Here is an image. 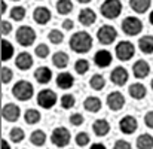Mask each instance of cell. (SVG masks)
Listing matches in <instances>:
<instances>
[{
    "instance_id": "1",
    "label": "cell",
    "mask_w": 153,
    "mask_h": 149,
    "mask_svg": "<svg viewBox=\"0 0 153 149\" xmlns=\"http://www.w3.org/2000/svg\"><path fill=\"white\" fill-rule=\"evenodd\" d=\"M92 37L89 33L80 30V31H76L71 37H70V49L74 51L76 54H86L89 52L91 48H92Z\"/></svg>"
},
{
    "instance_id": "2",
    "label": "cell",
    "mask_w": 153,
    "mask_h": 149,
    "mask_svg": "<svg viewBox=\"0 0 153 149\" xmlns=\"http://www.w3.org/2000/svg\"><path fill=\"white\" fill-rule=\"evenodd\" d=\"M12 94H13L15 99L19 100V101H28L34 94V88H33V85L28 81L21 79L12 87Z\"/></svg>"
},
{
    "instance_id": "3",
    "label": "cell",
    "mask_w": 153,
    "mask_h": 149,
    "mask_svg": "<svg viewBox=\"0 0 153 149\" xmlns=\"http://www.w3.org/2000/svg\"><path fill=\"white\" fill-rule=\"evenodd\" d=\"M122 12L120 0H104L100 7V13L107 19H116Z\"/></svg>"
},
{
    "instance_id": "4",
    "label": "cell",
    "mask_w": 153,
    "mask_h": 149,
    "mask_svg": "<svg viewBox=\"0 0 153 149\" xmlns=\"http://www.w3.org/2000/svg\"><path fill=\"white\" fill-rule=\"evenodd\" d=\"M15 37L21 46H31L36 40V31L30 25H21V27H18Z\"/></svg>"
},
{
    "instance_id": "5",
    "label": "cell",
    "mask_w": 153,
    "mask_h": 149,
    "mask_svg": "<svg viewBox=\"0 0 153 149\" xmlns=\"http://www.w3.org/2000/svg\"><path fill=\"white\" fill-rule=\"evenodd\" d=\"M122 30L128 36H137L143 31V22L137 16H126L122 21Z\"/></svg>"
},
{
    "instance_id": "6",
    "label": "cell",
    "mask_w": 153,
    "mask_h": 149,
    "mask_svg": "<svg viewBox=\"0 0 153 149\" xmlns=\"http://www.w3.org/2000/svg\"><path fill=\"white\" fill-rule=\"evenodd\" d=\"M71 140V134L65 127H56L53 128L51 134V142L56 146V148H64L70 143Z\"/></svg>"
},
{
    "instance_id": "7",
    "label": "cell",
    "mask_w": 153,
    "mask_h": 149,
    "mask_svg": "<svg viewBox=\"0 0 153 149\" xmlns=\"http://www.w3.org/2000/svg\"><path fill=\"white\" fill-rule=\"evenodd\" d=\"M114 52H116V57H117L119 61H128V60H131V58L134 57L135 46H134V43L129 42V40H122V42H119V43L116 45Z\"/></svg>"
},
{
    "instance_id": "8",
    "label": "cell",
    "mask_w": 153,
    "mask_h": 149,
    "mask_svg": "<svg viewBox=\"0 0 153 149\" xmlns=\"http://www.w3.org/2000/svg\"><path fill=\"white\" fill-rule=\"evenodd\" d=\"M97 37H98V42L102 45H110L116 40L117 37V30L113 27V25H101L97 31Z\"/></svg>"
},
{
    "instance_id": "9",
    "label": "cell",
    "mask_w": 153,
    "mask_h": 149,
    "mask_svg": "<svg viewBox=\"0 0 153 149\" xmlns=\"http://www.w3.org/2000/svg\"><path fill=\"white\" fill-rule=\"evenodd\" d=\"M37 104L40 106V107H43V109H51L55 106V103H56V94H55V91H52V90H42V91H39V94H37Z\"/></svg>"
},
{
    "instance_id": "10",
    "label": "cell",
    "mask_w": 153,
    "mask_h": 149,
    "mask_svg": "<svg viewBox=\"0 0 153 149\" xmlns=\"http://www.w3.org/2000/svg\"><path fill=\"white\" fill-rule=\"evenodd\" d=\"M1 116L7 122H15L21 116V109L15 103H6L1 109Z\"/></svg>"
},
{
    "instance_id": "11",
    "label": "cell",
    "mask_w": 153,
    "mask_h": 149,
    "mask_svg": "<svg viewBox=\"0 0 153 149\" xmlns=\"http://www.w3.org/2000/svg\"><path fill=\"white\" fill-rule=\"evenodd\" d=\"M128 78H129L128 70H126L125 67H122V66L114 67L113 72L110 73V81H111L116 87H122V85H125V84L128 82Z\"/></svg>"
},
{
    "instance_id": "12",
    "label": "cell",
    "mask_w": 153,
    "mask_h": 149,
    "mask_svg": "<svg viewBox=\"0 0 153 149\" xmlns=\"http://www.w3.org/2000/svg\"><path fill=\"white\" fill-rule=\"evenodd\" d=\"M119 128L123 134H132L137 128H138V122L132 115H125L120 121H119Z\"/></svg>"
},
{
    "instance_id": "13",
    "label": "cell",
    "mask_w": 153,
    "mask_h": 149,
    "mask_svg": "<svg viewBox=\"0 0 153 149\" xmlns=\"http://www.w3.org/2000/svg\"><path fill=\"white\" fill-rule=\"evenodd\" d=\"M105 101H107L108 109H111V110H114V112L120 110V109L125 106V97H123V94L119 93V91L110 93V94L107 96V100H105Z\"/></svg>"
},
{
    "instance_id": "14",
    "label": "cell",
    "mask_w": 153,
    "mask_h": 149,
    "mask_svg": "<svg viewBox=\"0 0 153 149\" xmlns=\"http://www.w3.org/2000/svg\"><path fill=\"white\" fill-rule=\"evenodd\" d=\"M51 18H52V13L46 6H37L33 10V19H34V22H37L40 25L48 24L51 21Z\"/></svg>"
},
{
    "instance_id": "15",
    "label": "cell",
    "mask_w": 153,
    "mask_h": 149,
    "mask_svg": "<svg viewBox=\"0 0 153 149\" xmlns=\"http://www.w3.org/2000/svg\"><path fill=\"white\" fill-rule=\"evenodd\" d=\"M77 19H79V22L82 25L89 27V25H92L97 21V13L91 7H83V9H80V12L77 15Z\"/></svg>"
},
{
    "instance_id": "16",
    "label": "cell",
    "mask_w": 153,
    "mask_h": 149,
    "mask_svg": "<svg viewBox=\"0 0 153 149\" xmlns=\"http://www.w3.org/2000/svg\"><path fill=\"white\" fill-rule=\"evenodd\" d=\"M111 61H113V55H111L107 49L97 51L95 55H94V63H95L98 67H101V69L108 67V66L111 64Z\"/></svg>"
},
{
    "instance_id": "17",
    "label": "cell",
    "mask_w": 153,
    "mask_h": 149,
    "mask_svg": "<svg viewBox=\"0 0 153 149\" xmlns=\"http://www.w3.org/2000/svg\"><path fill=\"white\" fill-rule=\"evenodd\" d=\"M132 72H134V76L137 79H143V78H146L150 73V64L147 61H144V60H138V61L134 63Z\"/></svg>"
},
{
    "instance_id": "18",
    "label": "cell",
    "mask_w": 153,
    "mask_h": 149,
    "mask_svg": "<svg viewBox=\"0 0 153 149\" xmlns=\"http://www.w3.org/2000/svg\"><path fill=\"white\" fill-rule=\"evenodd\" d=\"M15 66L19 70H28V69H31V66H33V57H31V54H28V52L18 54L16 58H15Z\"/></svg>"
},
{
    "instance_id": "19",
    "label": "cell",
    "mask_w": 153,
    "mask_h": 149,
    "mask_svg": "<svg viewBox=\"0 0 153 149\" xmlns=\"http://www.w3.org/2000/svg\"><path fill=\"white\" fill-rule=\"evenodd\" d=\"M73 84H74V78H73V75L68 73V72L59 73V75L56 76V85H58V88H61V90H70V88L73 87Z\"/></svg>"
},
{
    "instance_id": "20",
    "label": "cell",
    "mask_w": 153,
    "mask_h": 149,
    "mask_svg": "<svg viewBox=\"0 0 153 149\" xmlns=\"http://www.w3.org/2000/svg\"><path fill=\"white\" fill-rule=\"evenodd\" d=\"M34 79H36L39 84H48V82H51V79H52L51 69L46 67V66L37 67V69L34 70Z\"/></svg>"
},
{
    "instance_id": "21",
    "label": "cell",
    "mask_w": 153,
    "mask_h": 149,
    "mask_svg": "<svg viewBox=\"0 0 153 149\" xmlns=\"http://www.w3.org/2000/svg\"><path fill=\"white\" fill-rule=\"evenodd\" d=\"M128 93H129V96H131L132 99L141 100V99H144V97H146V94H147V90H146V87H144L143 84H140V82H135V84L129 85V88H128Z\"/></svg>"
},
{
    "instance_id": "22",
    "label": "cell",
    "mask_w": 153,
    "mask_h": 149,
    "mask_svg": "<svg viewBox=\"0 0 153 149\" xmlns=\"http://www.w3.org/2000/svg\"><path fill=\"white\" fill-rule=\"evenodd\" d=\"M68 54L67 52H62V51H58L52 55V64L56 67V69H65L68 66Z\"/></svg>"
},
{
    "instance_id": "23",
    "label": "cell",
    "mask_w": 153,
    "mask_h": 149,
    "mask_svg": "<svg viewBox=\"0 0 153 149\" xmlns=\"http://www.w3.org/2000/svg\"><path fill=\"white\" fill-rule=\"evenodd\" d=\"M129 6L135 13H144L150 9L152 0H129Z\"/></svg>"
},
{
    "instance_id": "24",
    "label": "cell",
    "mask_w": 153,
    "mask_h": 149,
    "mask_svg": "<svg viewBox=\"0 0 153 149\" xmlns=\"http://www.w3.org/2000/svg\"><path fill=\"white\" fill-rule=\"evenodd\" d=\"M92 130H94L95 136L104 137V136L110 131V124H108V121H105V119H97V121L92 124Z\"/></svg>"
},
{
    "instance_id": "25",
    "label": "cell",
    "mask_w": 153,
    "mask_h": 149,
    "mask_svg": "<svg viewBox=\"0 0 153 149\" xmlns=\"http://www.w3.org/2000/svg\"><path fill=\"white\" fill-rule=\"evenodd\" d=\"M101 100L98 97H86V100L83 101V107L85 110L91 112V113H95V112H100L101 110Z\"/></svg>"
},
{
    "instance_id": "26",
    "label": "cell",
    "mask_w": 153,
    "mask_h": 149,
    "mask_svg": "<svg viewBox=\"0 0 153 149\" xmlns=\"http://www.w3.org/2000/svg\"><path fill=\"white\" fill-rule=\"evenodd\" d=\"M138 48L146 55L153 54V36H143V37H140L138 39Z\"/></svg>"
},
{
    "instance_id": "27",
    "label": "cell",
    "mask_w": 153,
    "mask_h": 149,
    "mask_svg": "<svg viewBox=\"0 0 153 149\" xmlns=\"http://www.w3.org/2000/svg\"><path fill=\"white\" fill-rule=\"evenodd\" d=\"M137 148L138 149H153V136L144 133V134H140L137 137V142H135Z\"/></svg>"
},
{
    "instance_id": "28",
    "label": "cell",
    "mask_w": 153,
    "mask_h": 149,
    "mask_svg": "<svg viewBox=\"0 0 153 149\" xmlns=\"http://www.w3.org/2000/svg\"><path fill=\"white\" fill-rule=\"evenodd\" d=\"M30 142L34 145V146H43L45 142H46V134L43 130H34L31 134H30Z\"/></svg>"
},
{
    "instance_id": "29",
    "label": "cell",
    "mask_w": 153,
    "mask_h": 149,
    "mask_svg": "<svg viewBox=\"0 0 153 149\" xmlns=\"http://www.w3.org/2000/svg\"><path fill=\"white\" fill-rule=\"evenodd\" d=\"M40 118H42V115H40V112L36 110V109H28V110L24 113V119H25V122H27L28 125L37 124V122L40 121Z\"/></svg>"
},
{
    "instance_id": "30",
    "label": "cell",
    "mask_w": 153,
    "mask_h": 149,
    "mask_svg": "<svg viewBox=\"0 0 153 149\" xmlns=\"http://www.w3.org/2000/svg\"><path fill=\"white\" fill-rule=\"evenodd\" d=\"M12 55H13V45L9 40L3 39L1 40V60L7 61V60L12 58Z\"/></svg>"
},
{
    "instance_id": "31",
    "label": "cell",
    "mask_w": 153,
    "mask_h": 149,
    "mask_svg": "<svg viewBox=\"0 0 153 149\" xmlns=\"http://www.w3.org/2000/svg\"><path fill=\"white\" fill-rule=\"evenodd\" d=\"M56 10L61 15H68L73 10V1L71 0H58L56 1Z\"/></svg>"
},
{
    "instance_id": "32",
    "label": "cell",
    "mask_w": 153,
    "mask_h": 149,
    "mask_svg": "<svg viewBox=\"0 0 153 149\" xmlns=\"http://www.w3.org/2000/svg\"><path fill=\"white\" fill-rule=\"evenodd\" d=\"M89 85H91V88L92 90H95V91H101L102 88L105 87V79H104V76L102 75H94L91 79H89Z\"/></svg>"
},
{
    "instance_id": "33",
    "label": "cell",
    "mask_w": 153,
    "mask_h": 149,
    "mask_svg": "<svg viewBox=\"0 0 153 149\" xmlns=\"http://www.w3.org/2000/svg\"><path fill=\"white\" fill-rule=\"evenodd\" d=\"M9 137H10V140H12L13 143H19V142L24 140L25 133H24V130H22L21 127H13V128H10V131H9Z\"/></svg>"
},
{
    "instance_id": "34",
    "label": "cell",
    "mask_w": 153,
    "mask_h": 149,
    "mask_svg": "<svg viewBox=\"0 0 153 149\" xmlns=\"http://www.w3.org/2000/svg\"><path fill=\"white\" fill-rule=\"evenodd\" d=\"M25 13H27V10H25L24 6H13L10 9V13L9 15H10V18L13 21H22L25 18Z\"/></svg>"
},
{
    "instance_id": "35",
    "label": "cell",
    "mask_w": 153,
    "mask_h": 149,
    "mask_svg": "<svg viewBox=\"0 0 153 149\" xmlns=\"http://www.w3.org/2000/svg\"><path fill=\"white\" fill-rule=\"evenodd\" d=\"M48 39L51 40V43H53V45H59V43H62V40H64V34H62L61 30L53 28V30H51V31L48 33Z\"/></svg>"
},
{
    "instance_id": "36",
    "label": "cell",
    "mask_w": 153,
    "mask_h": 149,
    "mask_svg": "<svg viewBox=\"0 0 153 149\" xmlns=\"http://www.w3.org/2000/svg\"><path fill=\"white\" fill-rule=\"evenodd\" d=\"M74 70H76V73H79V75H85V73L89 70V61L85 60V58L77 60L76 64H74Z\"/></svg>"
},
{
    "instance_id": "37",
    "label": "cell",
    "mask_w": 153,
    "mask_h": 149,
    "mask_svg": "<svg viewBox=\"0 0 153 149\" xmlns=\"http://www.w3.org/2000/svg\"><path fill=\"white\" fill-rule=\"evenodd\" d=\"M74 104H76L74 96H71V94H65V96L61 97V107H62V109H71Z\"/></svg>"
},
{
    "instance_id": "38",
    "label": "cell",
    "mask_w": 153,
    "mask_h": 149,
    "mask_svg": "<svg viewBox=\"0 0 153 149\" xmlns=\"http://www.w3.org/2000/svg\"><path fill=\"white\" fill-rule=\"evenodd\" d=\"M89 134L86 133V131H80V133H77L76 134V143L80 146V148H83V146H86L88 143H89Z\"/></svg>"
},
{
    "instance_id": "39",
    "label": "cell",
    "mask_w": 153,
    "mask_h": 149,
    "mask_svg": "<svg viewBox=\"0 0 153 149\" xmlns=\"http://www.w3.org/2000/svg\"><path fill=\"white\" fill-rule=\"evenodd\" d=\"M34 54L39 57V58H46L49 55V46L46 43H39L34 49Z\"/></svg>"
},
{
    "instance_id": "40",
    "label": "cell",
    "mask_w": 153,
    "mask_h": 149,
    "mask_svg": "<svg viewBox=\"0 0 153 149\" xmlns=\"http://www.w3.org/2000/svg\"><path fill=\"white\" fill-rule=\"evenodd\" d=\"M13 78V73L9 67H1V82L3 84H9Z\"/></svg>"
},
{
    "instance_id": "41",
    "label": "cell",
    "mask_w": 153,
    "mask_h": 149,
    "mask_svg": "<svg viewBox=\"0 0 153 149\" xmlns=\"http://www.w3.org/2000/svg\"><path fill=\"white\" fill-rule=\"evenodd\" d=\"M83 121H85V118H83V115H82V113H71V115H70V124H71V125H74V127L82 125V124H83Z\"/></svg>"
},
{
    "instance_id": "42",
    "label": "cell",
    "mask_w": 153,
    "mask_h": 149,
    "mask_svg": "<svg viewBox=\"0 0 153 149\" xmlns=\"http://www.w3.org/2000/svg\"><path fill=\"white\" fill-rule=\"evenodd\" d=\"M113 149H132V146L126 140H116L113 145Z\"/></svg>"
},
{
    "instance_id": "43",
    "label": "cell",
    "mask_w": 153,
    "mask_h": 149,
    "mask_svg": "<svg viewBox=\"0 0 153 149\" xmlns=\"http://www.w3.org/2000/svg\"><path fill=\"white\" fill-rule=\"evenodd\" d=\"M10 31H12V24L9 21H1V34L7 36Z\"/></svg>"
},
{
    "instance_id": "44",
    "label": "cell",
    "mask_w": 153,
    "mask_h": 149,
    "mask_svg": "<svg viewBox=\"0 0 153 149\" xmlns=\"http://www.w3.org/2000/svg\"><path fill=\"white\" fill-rule=\"evenodd\" d=\"M144 124L149 127V128H153V110L147 112L144 115Z\"/></svg>"
},
{
    "instance_id": "45",
    "label": "cell",
    "mask_w": 153,
    "mask_h": 149,
    "mask_svg": "<svg viewBox=\"0 0 153 149\" xmlns=\"http://www.w3.org/2000/svg\"><path fill=\"white\" fill-rule=\"evenodd\" d=\"M73 27H74V22L71 19H64L62 21V28L64 30H71Z\"/></svg>"
},
{
    "instance_id": "46",
    "label": "cell",
    "mask_w": 153,
    "mask_h": 149,
    "mask_svg": "<svg viewBox=\"0 0 153 149\" xmlns=\"http://www.w3.org/2000/svg\"><path fill=\"white\" fill-rule=\"evenodd\" d=\"M89 149H107V148H105L102 143H94V145H92Z\"/></svg>"
},
{
    "instance_id": "47",
    "label": "cell",
    "mask_w": 153,
    "mask_h": 149,
    "mask_svg": "<svg viewBox=\"0 0 153 149\" xmlns=\"http://www.w3.org/2000/svg\"><path fill=\"white\" fill-rule=\"evenodd\" d=\"M6 9H7V4H6V1H3V0H1V6H0L1 13H6Z\"/></svg>"
},
{
    "instance_id": "48",
    "label": "cell",
    "mask_w": 153,
    "mask_h": 149,
    "mask_svg": "<svg viewBox=\"0 0 153 149\" xmlns=\"http://www.w3.org/2000/svg\"><path fill=\"white\" fill-rule=\"evenodd\" d=\"M1 149H10V145L6 140H1Z\"/></svg>"
},
{
    "instance_id": "49",
    "label": "cell",
    "mask_w": 153,
    "mask_h": 149,
    "mask_svg": "<svg viewBox=\"0 0 153 149\" xmlns=\"http://www.w3.org/2000/svg\"><path fill=\"white\" fill-rule=\"evenodd\" d=\"M149 21H150V24L153 25V10L150 12V13H149Z\"/></svg>"
},
{
    "instance_id": "50",
    "label": "cell",
    "mask_w": 153,
    "mask_h": 149,
    "mask_svg": "<svg viewBox=\"0 0 153 149\" xmlns=\"http://www.w3.org/2000/svg\"><path fill=\"white\" fill-rule=\"evenodd\" d=\"M77 1H79V3H89L91 0H77Z\"/></svg>"
},
{
    "instance_id": "51",
    "label": "cell",
    "mask_w": 153,
    "mask_h": 149,
    "mask_svg": "<svg viewBox=\"0 0 153 149\" xmlns=\"http://www.w3.org/2000/svg\"><path fill=\"white\" fill-rule=\"evenodd\" d=\"M150 85H152V90H153V79H152V84H150Z\"/></svg>"
},
{
    "instance_id": "52",
    "label": "cell",
    "mask_w": 153,
    "mask_h": 149,
    "mask_svg": "<svg viewBox=\"0 0 153 149\" xmlns=\"http://www.w3.org/2000/svg\"><path fill=\"white\" fill-rule=\"evenodd\" d=\"M13 1H19V0H13Z\"/></svg>"
},
{
    "instance_id": "53",
    "label": "cell",
    "mask_w": 153,
    "mask_h": 149,
    "mask_svg": "<svg viewBox=\"0 0 153 149\" xmlns=\"http://www.w3.org/2000/svg\"><path fill=\"white\" fill-rule=\"evenodd\" d=\"M39 1H40V0H39Z\"/></svg>"
}]
</instances>
